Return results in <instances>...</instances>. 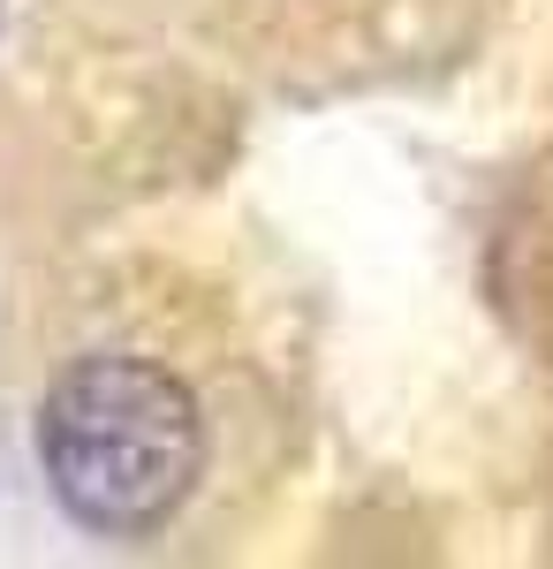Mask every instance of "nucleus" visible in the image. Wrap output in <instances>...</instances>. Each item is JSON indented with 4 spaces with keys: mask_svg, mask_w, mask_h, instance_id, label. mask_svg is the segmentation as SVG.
<instances>
[{
    "mask_svg": "<svg viewBox=\"0 0 553 569\" xmlns=\"http://www.w3.org/2000/svg\"><path fill=\"white\" fill-rule=\"evenodd\" d=\"M39 463L53 501L84 531L152 539L205 471L198 395L152 357H77L46 388Z\"/></svg>",
    "mask_w": 553,
    "mask_h": 569,
    "instance_id": "1",
    "label": "nucleus"
}]
</instances>
